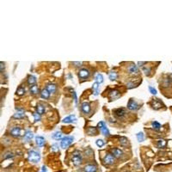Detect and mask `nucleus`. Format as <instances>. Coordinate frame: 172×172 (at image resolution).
Returning a JSON list of instances; mask_svg holds the SVG:
<instances>
[{"instance_id": "f257e3e1", "label": "nucleus", "mask_w": 172, "mask_h": 172, "mask_svg": "<svg viewBox=\"0 0 172 172\" xmlns=\"http://www.w3.org/2000/svg\"><path fill=\"white\" fill-rule=\"evenodd\" d=\"M28 159L29 162L33 163H37L41 160V155L38 152L35 151H29L28 153Z\"/></svg>"}, {"instance_id": "f03ea898", "label": "nucleus", "mask_w": 172, "mask_h": 172, "mask_svg": "<svg viewBox=\"0 0 172 172\" xmlns=\"http://www.w3.org/2000/svg\"><path fill=\"white\" fill-rule=\"evenodd\" d=\"M73 140H74V138L72 137V136H66L65 138H63L60 141V146L63 149H66L68 146H70L72 144Z\"/></svg>"}, {"instance_id": "7ed1b4c3", "label": "nucleus", "mask_w": 172, "mask_h": 172, "mask_svg": "<svg viewBox=\"0 0 172 172\" xmlns=\"http://www.w3.org/2000/svg\"><path fill=\"white\" fill-rule=\"evenodd\" d=\"M72 163L74 165L77 166V165H80L82 163V157L80 155V153L78 152H75L73 153V156H72Z\"/></svg>"}, {"instance_id": "20e7f679", "label": "nucleus", "mask_w": 172, "mask_h": 172, "mask_svg": "<svg viewBox=\"0 0 172 172\" xmlns=\"http://www.w3.org/2000/svg\"><path fill=\"white\" fill-rule=\"evenodd\" d=\"M139 108V104L135 102V101H134V99H130V100H129L128 103H127V109H128L129 110H132V111L137 110Z\"/></svg>"}, {"instance_id": "39448f33", "label": "nucleus", "mask_w": 172, "mask_h": 172, "mask_svg": "<svg viewBox=\"0 0 172 172\" xmlns=\"http://www.w3.org/2000/svg\"><path fill=\"white\" fill-rule=\"evenodd\" d=\"M90 76V72H89L88 69H81L78 72V77L81 78V79H84V78H86Z\"/></svg>"}, {"instance_id": "423d86ee", "label": "nucleus", "mask_w": 172, "mask_h": 172, "mask_svg": "<svg viewBox=\"0 0 172 172\" xmlns=\"http://www.w3.org/2000/svg\"><path fill=\"white\" fill-rule=\"evenodd\" d=\"M115 161V157L113 156V154H108L104 158V163L108 165H110L114 163Z\"/></svg>"}, {"instance_id": "0eeeda50", "label": "nucleus", "mask_w": 172, "mask_h": 172, "mask_svg": "<svg viewBox=\"0 0 172 172\" xmlns=\"http://www.w3.org/2000/svg\"><path fill=\"white\" fill-rule=\"evenodd\" d=\"M114 113H115V115L116 117L118 118H122L123 116L126 115V110H125V109H115V110H114Z\"/></svg>"}, {"instance_id": "6e6552de", "label": "nucleus", "mask_w": 172, "mask_h": 172, "mask_svg": "<svg viewBox=\"0 0 172 172\" xmlns=\"http://www.w3.org/2000/svg\"><path fill=\"white\" fill-rule=\"evenodd\" d=\"M21 134V128L19 127H14L10 130V134L14 137H19Z\"/></svg>"}, {"instance_id": "1a4fd4ad", "label": "nucleus", "mask_w": 172, "mask_h": 172, "mask_svg": "<svg viewBox=\"0 0 172 172\" xmlns=\"http://www.w3.org/2000/svg\"><path fill=\"white\" fill-rule=\"evenodd\" d=\"M16 111H17V112L13 115V117L15 118V119H21V118L24 117V110H23V109H17V108H16Z\"/></svg>"}, {"instance_id": "9d476101", "label": "nucleus", "mask_w": 172, "mask_h": 172, "mask_svg": "<svg viewBox=\"0 0 172 172\" xmlns=\"http://www.w3.org/2000/svg\"><path fill=\"white\" fill-rule=\"evenodd\" d=\"M35 142H36V145L39 147H42L43 145H45V139L41 136H37V137H35Z\"/></svg>"}, {"instance_id": "9b49d317", "label": "nucleus", "mask_w": 172, "mask_h": 172, "mask_svg": "<svg viewBox=\"0 0 172 172\" xmlns=\"http://www.w3.org/2000/svg\"><path fill=\"white\" fill-rule=\"evenodd\" d=\"M127 70L131 74H138L139 73V68L135 65H130L127 68Z\"/></svg>"}, {"instance_id": "f8f14e48", "label": "nucleus", "mask_w": 172, "mask_h": 172, "mask_svg": "<svg viewBox=\"0 0 172 172\" xmlns=\"http://www.w3.org/2000/svg\"><path fill=\"white\" fill-rule=\"evenodd\" d=\"M77 120V118L74 115H69L67 117L64 118L63 120H62V122L64 123H71V122H73V121H76Z\"/></svg>"}, {"instance_id": "ddd939ff", "label": "nucleus", "mask_w": 172, "mask_h": 172, "mask_svg": "<svg viewBox=\"0 0 172 172\" xmlns=\"http://www.w3.org/2000/svg\"><path fill=\"white\" fill-rule=\"evenodd\" d=\"M81 109L84 114H89L91 112V106L88 102H84L81 106Z\"/></svg>"}, {"instance_id": "4468645a", "label": "nucleus", "mask_w": 172, "mask_h": 172, "mask_svg": "<svg viewBox=\"0 0 172 172\" xmlns=\"http://www.w3.org/2000/svg\"><path fill=\"white\" fill-rule=\"evenodd\" d=\"M152 107L154 109H156V110H158V109H161L162 108V103H161V102L159 101V100H153L152 102Z\"/></svg>"}, {"instance_id": "2eb2a0df", "label": "nucleus", "mask_w": 172, "mask_h": 172, "mask_svg": "<svg viewBox=\"0 0 172 172\" xmlns=\"http://www.w3.org/2000/svg\"><path fill=\"white\" fill-rule=\"evenodd\" d=\"M34 138V134L32 133L31 131L29 130H28V131L25 132V134H24V139L27 142H29V140H31L32 139Z\"/></svg>"}, {"instance_id": "dca6fc26", "label": "nucleus", "mask_w": 172, "mask_h": 172, "mask_svg": "<svg viewBox=\"0 0 172 172\" xmlns=\"http://www.w3.org/2000/svg\"><path fill=\"white\" fill-rule=\"evenodd\" d=\"M96 170H97L96 167L93 164H87L84 167V171L85 172H96Z\"/></svg>"}, {"instance_id": "f3484780", "label": "nucleus", "mask_w": 172, "mask_h": 172, "mask_svg": "<svg viewBox=\"0 0 172 172\" xmlns=\"http://www.w3.org/2000/svg\"><path fill=\"white\" fill-rule=\"evenodd\" d=\"M109 96H110V98L112 100H115V99H117V98L120 97V92L116 90H114V91H111L110 93H109Z\"/></svg>"}, {"instance_id": "a211bd4d", "label": "nucleus", "mask_w": 172, "mask_h": 172, "mask_svg": "<svg viewBox=\"0 0 172 172\" xmlns=\"http://www.w3.org/2000/svg\"><path fill=\"white\" fill-rule=\"evenodd\" d=\"M112 153H113L114 157H115V158H120L123 155L122 151H120L118 148H115V149L112 150Z\"/></svg>"}, {"instance_id": "6ab92c4d", "label": "nucleus", "mask_w": 172, "mask_h": 172, "mask_svg": "<svg viewBox=\"0 0 172 172\" xmlns=\"http://www.w3.org/2000/svg\"><path fill=\"white\" fill-rule=\"evenodd\" d=\"M47 90L49 91L50 94H51V93H54L55 91H56V90H57L56 84H48V85H47Z\"/></svg>"}, {"instance_id": "aec40b11", "label": "nucleus", "mask_w": 172, "mask_h": 172, "mask_svg": "<svg viewBox=\"0 0 172 172\" xmlns=\"http://www.w3.org/2000/svg\"><path fill=\"white\" fill-rule=\"evenodd\" d=\"M41 98H43V99H48L50 96V92L47 90V89L42 90L41 92Z\"/></svg>"}, {"instance_id": "412c9836", "label": "nucleus", "mask_w": 172, "mask_h": 172, "mask_svg": "<svg viewBox=\"0 0 172 172\" xmlns=\"http://www.w3.org/2000/svg\"><path fill=\"white\" fill-rule=\"evenodd\" d=\"M35 83H36V78H35V77L34 76H29V77H28V84H29V85H34L35 84Z\"/></svg>"}, {"instance_id": "4be33fe9", "label": "nucleus", "mask_w": 172, "mask_h": 172, "mask_svg": "<svg viewBox=\"0 0 172 172\" xmlns=\"http://www.w3.org/2000/svg\"><path fill=\"white\" fill-rule=\"evenodd\" d=\"M38 92H39V88L36 84L30 86V93H31V94L36 95V94H38Z\"/></svg>"}, {"instance_id": "5701e85b", "label": "nucleus", "mask_w": 172, "mask_h": 172, "mask_svg": "<svg viewBox=\"0 0 172 172\" xmlns=\"http://www.w3.org/2000/svg\"><path fill=\"white\" fill-rule=\"evenodd\" d=\"M36 111L37 113L41 115H42V114L45 112V107L43 106L42 104H38L36 106Z\"/></svg>"}, {"instance_id": "b1692460", "label": "nucleus", "mask_w": 172, "mask_h": 172, "mask_svg": "<svg viewBox=\"0 0 172 172\" xmlns=\"http://www.w3.org/2000/svg\"><path fill=\"white\" fill-rule=\"evenodd\" d=\"M63 137V134L61 132H55L54 134H52V138L54 139H60Z\"/></svg>"}, {"instance_id": "393cba45", "label": "nucleus", "mask_w": 172, "mask_h": 172, "mask_svg": "<svg viewBox=\"0 0 172 172\" xmlns=\"http://www.w3.org/2000/svg\"><path fill=\"white\" fill-rule=\"evenodd\" d=\"M157 145H158V148H164L165 147V145H166V140H164V139H158Z\"/></svg>"}, {"instance_id": "a878e982", "label": "nucleus", "mask_w": 172, "mask_h": 172, "mask_svg": "<svg viewBox=\"0 0 172 172\" xmlns=\"http://www.w3.org/2000/svg\"><path fill=\"white\" fill-rule=\"evenodd\" d=\"M87 133H88L89 135H96L97 131H96V127H90V128L87 130Z\"/></svg>"}, {"instance_id": "bb28decb", "label": "nucleus", "mask_w": 172, "mask_h": 172, "mask_svg": "<svg viewBox=\"0 0 172 172\" xmlns=\"http://www.w3.org/2000/svg\"><path fill=\"white\" fill-rule=\"evenodd\" d=\"M92 89L93 91H95V96H97L98 95V89H99V84H98L97 82H95L92 85Z\"/></svg>"}, {"instance_id": "cd10ccee", "label": "nucleus", "mask_w": 172, "mask_h": 172, "mask_svg": "<svg viewBox=\"0 0 172 172\" xmlns=\"http://www.w3.org/2000/svg\"><path fill=\"white\" fill-rule=\"evenodd\" d=\"M152 128L155 129V130H157V131L160 130V128H161V125L159 124L158 121H155V120H154V121H152Z\"/></svg>"}, {"instance_id": "c85d7f7f", "label": "nucleus", "mask_w": 172, "mask_h": 172, "mask_svg": "<svg viewBox=\"0 0 172 172\" xmlns=\"http://www.w3.org/2000/svg\"><path fill=\"white\" fill-rule=\"evenodd\" d=\"M109 79L111 80V81H114V80H115L116 78H117V73L115 72H109Z\"/></svg>"}, {"instance_id": "c756f323", "label": "nucleus", "mask_w": 172, "mask_h": 172, "mask_svg": "<svg viewBox=\"0 0 172 172\" xmlns=\"http://www.w3.org/2000/svg\"><path fill=\"white\" fill-rule=\"evenodd\" d=\"M25 94V89L23 88V87H22V86H20V87H18V89L16 90V95L18 96H23Z\"/></svg>"}, {"instance_id": "7c9ffc66", "label": "nucleus", "mask_w": 172, "mask_h": 172, "mask_svg": "<svg viewBox=\"0 0 172 172\" xmlns=\"http://www.w3.org/2000/svg\"><path fill=\"white\" fill-rule=\"evenodd\" d=\"M101 132H102V134H103V135L109 136V129L107 128L106 125H105L103 127H102V128H101Z\"/></svg>"}, {"instance_id": "2f4dec72", "label": "nucleus", "mask_w": 172, "mask_h": 172, "mask_svg": "<svg viewBox=\"0 0 172 172\" xmlns=\"http://www.w3.org/2000/svg\"><path fill=\"white\" fill-rule=\"evenodd\" d=\"M96 82H97L98 84H102V82H103V76H102V74L98 73V74L96 76Z\"/></svg>"}, {"instance_id": "473e14b6", "label": "nucleus", "mask_w": 172, "mask_h": 172, "mask_svg": "<svg viewBox=\"0 0 172 172\" xmlns=\"http://www.w3.org/2000/svg\"><path fill=\"white\" fill-rule=\"evenodd\" d=\"M137 139L139 142H142V141L145 140V135L143 133H139V134H137Z\"/></svg>"}, {"instance_id": "72a5a7b5", "label": "nucleus", "mask_w": 172, "mask_h": 172, "mask_svg": "<svg viewBox=\"0 0 172 172\" xmlns=\"http://www.w3.org/2000/svg\"><path fill=\"white\" fill-rule=\"evenodd\" d=\"M120 145H127V143H128V140H127V139L126 138V137H120Z\"/></svg>"}, {"instance_id": "f704fd0d", "label": "nucleus", "mask_w": 172, "mask_h": 172, "mask_svg": "<svg viewBox=\"0 0 172 172\" xmlns=\"http://www.w3.org/2000/svg\"><path fill=\"white\" fill-rule=\"evenodd\" d=\"M96 145H97L98 147H102V146L104 145V141L102 140V139H97V140L96 141Z\"/></svg>"}, {"instance_id": "c9c22d12", "label": "nucleus", "mask_w": 172, "mask_h": 172, "mask_svg": "<svg viewBox=\"0 0 172 172\" xmlns=\"http://www.w3.org/2000/svg\"><path fill=\"white\" fill-rule=\"evenodd\" d=\"M14 157V154L11 153V152H7L6 154L5 155V157H4V158L5 159H9V158H12Z\"/></svg>"}, {"instance_id": "e433bc0d", "label": "nucleus", "mask_w": 172, "mask_h": 172, "mask_svg": "<svg viewBox=\"0 0 172 172\" xmlns=\"http://www.w3.org/2000/svg\"><path fill=\"white\" fill-rule=\"evenodd\" d=\"M143 72H145V74L146 75V76H148V75H150V73H151V68H148V67L143 68Z\"/></svg>"}, {"instance_id": "4c0bfd02", "label": "nucleus", "mask_w": 172, "mask_h": 172, "mask_svg": "<svg viewBox=\"0 0 172 172\" xmlns=\"http://www.w3.org/2000/svg\"><path fill=\"white\" fill-rule=\"evenodd\" d=\"M33 115H34V120H35V121H39V120H41V116H40V115H39L38 113H34L33 114Z\"/></svg>"}, {"instance_id": "58836bf2", "label": "nucleus", "mask_w": 172, "mask_h": 172, "mask_svg": "<svg viewBox=\"0 0 172 172\" xmlns=\"http://www.w3.org/2000/svg\"><path fill=\"white\" fill-rule=\"evenodd\" d=\"M149 91H150V92L152 93V94H153V95H156L157 94L156 89H154L153 87H152V86H149Z\"/></svg>"}, {"instance_id": "ea45409f", "label": "nucleus", "mask_w": 172, "mask_h": 172, "mask_svg": "<svg viewBox=\"0 0 172 172\" xmlns=\"http://www.w3.org/2000/svg\"><path fill=\"white\" fill-rule=\"evenodd\" d=\"M127 87L128 89H132V88H134V87H135V85H134L133 83H131V82H130V83H127Z\"/></svg>"}, {"instance_id": "a19ab883", "label": "nucleus", "mask_w": 172, "mask_h": 172, "mask_svg": "<svg viewBox=\"0 0 172 172\" xmlns=\"http://www.w3.org/2000/svg\"><path fill=\"white\" fill-rule=\"evenodd\" d=\"M58 145L57 144H54V145H52V151H53V152H56V151H58Z\"/></svg>"}, {"instance_id": "79ce46f5", "label": "nucleus", "mask_w": 172, "mask_h": 172, "mask_svg": "<svg viewBox=\"0 0 172 172\" xmlns=\"http://www.w3.org/2000/svg\"><path fill=\"white\" fill-rule=\"evenodd\" d=\"M97 126H98V127H99V128L101 129V128H102V127H104V126H105V123L103 122V121H100V122L98 123Z\"/></svg>"}, {"instance_id": "37998d69", "label": "nucleus", "mask_w": 172, "mask_h": 172, "mask_svg": "<svg viewBox=\"0 0 172 172\" xmlns=\"http://www.w3.org/2000/svg\"><path fill=\"white\" fill-rule=\"evenodd\" d=\"M73 65H75L76 66H81L83 65V62H72Z\"/></svg>"}, {"instance_id": "c03bdc74", "label": "nucleus", "mask_w": 172, "mask_h": 172, "mask_svg": "<svg viewBox=\"0 0 172 172\" xmlns=\"http://www.w3.org/2000/svg\"><path fill=\"white\" fill-rule=\"evenodd\" d=\"M5 69V64L1 62V72H3V70Z\"/></svg>"}, {"instance_id": "a18cd8bd", "label": "nucleus", "mask_w": 172, "mask_h": 172, "mask_svg": "<svg viewBox=\"0 0 172 172\" xmlns=\"http://www.w3.org/2000/svg\"><path fill=\"white\" fill-rule=\"evenodd\" d=\"M72 95H73V96H74V99H75V102H76V103H77V96H76V93H75V92H72Z\"/></svg>"}, {"instance_id": "49530a36", "label": "nucleus", "mask_w": 172, "mask_h": 172, "mask_svg": "<svg viewBox=\"0 0 172 172\" xmlns=\"http://www.w3.org/2000/svg\"><path fill=\"white\" fill-rule=\"evenodd\" d=\"M145 64H146V62H138V65L139 66H143V65H145Z\"/></svg>"}, {"instance_id": "de8ad7c7", "label": "nucleus", "mask_w": 172, "mask_h": 172, "mask_svg": "<svg viewBox=\"0 0 172 172\" xmlns=\"http://www.w3.org/2000/svg\"><path fill=\"white\" fill-rule=\"evenodd\" d=\"M41 169H42V170H41V172H46V171H47V170H46V167H45V166H42V168H41Z\"/></svg>"}]
</instances>
